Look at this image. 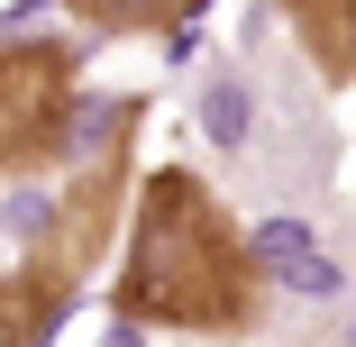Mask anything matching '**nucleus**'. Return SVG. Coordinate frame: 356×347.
Wrapping results in <instances>:
<instances>
[{"label": "nucleus", "mask_w": 356, "mask_h": 347, "mask_svg": "<svg viewBox=\"0 0 356 347\" xmlns=\"http://www.w3.org/2000/svg\"><path fill=\"white\" fill-rule=\"evenodd\" d=\"M110 311L137 329H183V338H247L265 320V256L192 165L137 174Z\"/></svg>", "instance_id": "1"}, {"label": "nucleus", "mask_w": 356, "mask_h": 347, "mask_svg": "<svg viewBox=\"0 0 356 347\" xmlns=\"http://www.w3.org/2000/svg\"><path fill=\"white\" fill-rule=\"evenodd\" d=\"M137 128H147V101H128L119 119H110V137L92 147V165L55 192V211H46V229H37V247H28V274L46 293H64V302H83V284H92V265L119 247V229H128V183H137Z\"/></svg>", "instance_id": "2"}, {"label": "nucleus", "mask_w": 356, "mask_h": 347, "mask_svg": "<svg viewBox=\"0 0 356 347\" xmlns=\"http://www.w3.org/2000/svg\"><path fill=\"white\" fill-rule=\"evenodd\" d=\"M74 101H83V55L64 37H10L0 46V183L46 174L74 147Z\"/></svg>", "instance_id": "3"}, {"label": "nucleus", "mask_w": 356, "mask_h": 347, "mask_svg": "<svg viewBox=\"0 0 356 347\" xmlns=\"http://www.w3.org/2000/svg\"><path fill=\"white\" fill-rule=\"evenodd\" d=\"M265 10H283L293 46L311 55V74H320L329 92L356 83V0H265Z\"/></svg>", "instance_id": "4"}, {"label": "nucleus", "mask_w": 356, "mask_h": 347, "mask_svg": "<svg viewBox=\"0 0 356 347\" xmlns=\"http://www.w3.org/2000/svg\"><path fill=\"white\" fill-rule=\"evenodd\" d=\"M74 28H101V37H174L183 19H201L210 0H55Z\"/></svg>", "instance_id": "5"}, {"label": "nucleus", "mask_w": 356, "mask_h": 347, "mask_svg": "<svg viewBox=\"0 0 356 347\" xmlns=\"http://www.w3.org/2000/svg\"><path fill=\"white\" fill-rule=\"evenodd\" d=\"M64 311H74V302H64V293H46L28 265H10V274H0V347H46V338L64 329Z\"/></svg>", "instance_id": "6"}]
</instances>
